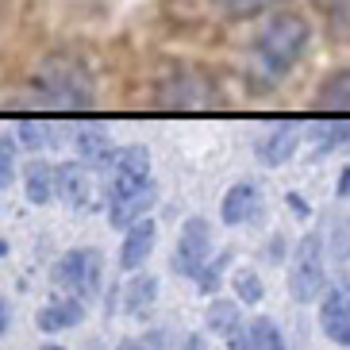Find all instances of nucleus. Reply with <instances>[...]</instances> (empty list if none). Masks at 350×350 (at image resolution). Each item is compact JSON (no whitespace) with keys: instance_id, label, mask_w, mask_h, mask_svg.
Returning <instances> with one entry per match:
<instances>
[{"instance_id":"25","label":"nucleus","mask_w":350,"mask_h":350,"mask_svg":"<svg viewBox=\"0 0 350 350\" xmlns=\"http://www.w3.org/2000/svg\"><path fill=\"white\" fill-rule=\"evenodd\" d=\"M216 4L224 8V16H231V20H250V16L269 12L278 0H216Z\"/></svg>"},{"instance_id":"31","label":"nucleus","mask_w":350,"mask_h":350,"mask_svg":"<svg viewBox=\"0 0 350 350\" xmlns=\"http://www.w3.org/2000/svg\"><path fill=\"white\" fill-rule=\"evenodd\" d=\"M116 350H150V347H146V342H139V339H124Z\"/></svg>"},{"instance_id":"32","label":"nucleus","mask_w":350,"mask_h":350,"mask_svg":"<svg viewBox=\"0 0 350 350\" xmlns=\"http://www.w3.org/2000/svg\"><path fill=\"white\" fill-rule=\"evenodd\" d=\"M42 350H66V347H58V342H46V347H42Z\"/></svg>"},{"instance_id":"28","label":"nucleus","mask_w":350,"mask_h":350,"mask_svg":"<svg viewBox=\"0 0 350 350\" xmlns=\"http://www.w3.org/2000/svg\"><path fill=\"white\" fill-rule=\"evenodd\" d=\"M177 350H208V342H204V335H196V331H189L185 339L177 342Z\"/></svg>"},{"instance_id":"5","label":"nucleus","mask_w":350,"mask_h":350,"mask_svg":"<svg viewBox=\"0 0 350 350\" xmlns=\"http://www.w3.org/2000/svg\"><path fill=\"white\" fill-rule=\"evenodd\" d=\"M216 250V235H212V224L204 216H189L177 231V247H174V258H170V266H174L177 278H189L196 281V273L208 266V258Z\"/></svg>"},{"instance_id":"14","label":"nucleus","mask_w":350,"mask_h":350,"mask_svg":"<svg viewBox=\"0 0 350 350\" xmlns=\"http://www.w3.org/2000/svg\"><path fill=\"white\" fill-rule=\"evenodd\" d=\"M77 158H81L89 170H104V165L116 158V146L112 139H108V131L96 124H85L81 131H77Z\"/></svg>"},{"instance_id":"16","label":"nucleus","mask_w":350,"mask_h":350,"mask_svg":"<svg viewBox=\"0 0 350 350\" xmlns=\"http://www.w3.org/2000/svg\"><path fill=\"white\" fill-rule=\"evenodd\" d=\"M23 193L31 204H51L54 200V165L46 158H31L23 165Z\"/></svg>"},{"instance_id":"11","label":"nucleus","mask_w":350,"mask_h":350,"mask_svg":"<svg viewBox=\"0 0 350 350\" xmlns=\"http://www.w3.org/2000/svg\"><path fill=\"white\" fill-rule=\"evenodd\" d=\"M154 243H158V227H154L150 216L139 219V224H131L124 231V243H120V269L146 266V258L154 254Z\"/></svg>"},{"instance_id":"24","label":"nucleus","mask_w":350,"mask_h":350,"mask_svg":"<svg viewBox=\"0 0 350 350\" xmlns=\"http://www.w3.org/2000/svg\"><path fill=\"white\" fill-rule=\"evenodd\" d=\"M227 262H231V250H219V254L212 258V262H208L200 273H196V288H200V293H208V297H216V293H219V281H224Z\"/></svg>"},{"instance_id":"10","label":"nucleus","mask_w":350,"mask_h":350,"mask_svg":"<svg viewBox=\"0 0 350 350\" xmlns=\"http://www.w3.org/2000/svg\"><path fill=\"white\" fill-rule=\"evenodd\" d=\"M297 146H300V131L293 124H269L254 139V158L262 165H269V170H278V165H285L297 154Z\"/></svg>"},{"instance_id":"13","label":"nucleus","mask_w":350,"mask_h":350,"mask_svg":"<svg viewBox=\"0 0 350 350\" xmlns=\"http://www.w3.org/2000/svg\"><path fill=\"white\" fill-rule=\"evenodd\" d=\"M35 323H39V331H46V335L77 327V323H85V300H77V297H58V300H51L46 308H39Z\"/></svg>"},{"instance_id":"22","label":"nucleus","mask_w":350,"mask_h":350,"mask_svg":"<svg viewBox=\"0 0 350 350\" xmlns=\"http://www.w3.org/2000/svg\"><path fill=\"white\" fill-rule=\"evenodd\" d=\"M20 143L27 146V150H42V146H51L54 139H58V124H46V120H23L20 124Z\"/></svg>"},{"instance_id":"6","label":"nucleus","mask_w":350,"mask_h":350,"mask_svg":"<svg viewBox=\"0 0 350 350\" xmlns=\"http://www.w3.org/2000/svg\"><path fill=\"white\" fill-rule=\"evenodd\" d=\"M104 196L108 200H120V196H131L139 189H146L154 177H150V150L146 146H120L116 158L104 165Z\"/></svg>"},{"instance_id":"19","label":"nucleus","mask_w":350,"mask_h":350,"mask_svg":"<svg viewBox=\"0 0 350 350\" xmlns=\"http://www.w3.org/2000/svg\"><path fill=\"white\" fill-rule=\"evenodd\" d=\"M204 319H208V331H212V335L227 339V335H235V331L243 327V304H239V300H212Z\"/></svg>"},{"instance_id":"23","label":"nucleus","mask_w":350,"mask_h":350,"mask_svg":"<svg viewBox=\"0 0 350 350\" xmlns=\"http://www.w3.org/2000/svg\"><path fill=\"white\" fill-rule=\"evenodd\" d=\"M231 285H235L239 304H262V297H266V285H262V278H258V269H250V266L235 269Z\"/></svg>"},{"instance_id":"3","label":"nucleus","mask_w":350,"mask_h":350,"mask_svg":"<svg viewBox=\"0 0 350 350\" xmlns=\"http://www.w3.org/2000/svg\"><path fill=\"white\" fill-rule=\"evenodd\" d=\"M35 93L46 108H89L93 104V89H89V73L77 62H46L42 73L35 77Z\"/></svg>"},{"instance_id":"9","label":"nucleus","mask_w":350,"mask_h":350,"mask_svg":"<svg viewBox=\"0 0 350 350\" xmlns=\"http://www.w3.org/2000/svg\"><path fill=\"white\" fill-rule=\"evenodd\" d=\"M262 208H266L262 189H258L254 181H235V185L224 193L219 219H224L227 227H247V224H254V219H262Z\"/></svg>"},{"instance_id":"26","label":"nucleus","mask_w":350,"mask_h":350,"mask_svg":"<svg viewBox=\"0 0 350 350\" xmlns=\"http://www.w3.org/2000/svg\"><path fill=\"white\" fill-rule=\"evenodd\" d=\"M16 181V139L0 135V189H8Z\"/></svg>"},{"instance_id":"20","label":"nucleus","mask_w":350,"mask_h":350,"mask_svg":"<svg viewBox=\"0 0 350 350\" xmlns=\"http://www.w3.org/2000/svg\"><path fill=\"white\" fill-rule=\"evenodd\" d=\"M247 335H250V347L254 350H288L285 335H281V327H278V319H269V316L250 319Z\"/></svg>"},{"instance_id":"17","label":"nucleus","mask_w":350,"mask_h":350,"mask_svg":"<svg viewBox=\"0 0 350 350\" xmlns=\"http://www.w3.org/2000/svg\"><path fill=\"white\" fill-rule=\"evenodd\" d=\"M120 297H124L127 316H146L158 300V278L154 273H135V278L127 281V288H120Z\"/></svg>"},{"instance_id":"30","label":"nucleus","mask_w":350,"mask_h":350,"mask_svg":"<svg viewBox=\"0 0 350 350\" xmlns=\"http://www.w3.org/2000/svg\"><path fill=\"white\" fill-rule=\"evenodd\" d=\"M8 323H12V308H8V300L0 297V339H4V331H8Z\"/></svg>"},{"instance_id":"7","label":"nucleus","mask_w":350,"mask_h":350,"mask_svg":"<svg viewBox=\"0 0 350 350\" xmlns=\"http://www.w3.org/2000/svg\"><path fill=\"white\" fill-rule=\"evenodd\" d=\"M319 331L335 347H350V285H331L319 297Z\"/></svg>"},{"instance_id":"27","label":"nucleus","mask_w":350,"mask_h":350,"mask_svg":"<svg viewBox=\"0 0 350 350\" xmlns=\"http://www.w3.org/2000/svg\"><path fill=\"white\" fill-rule=\"evenodd\" d=\"M285 200H288V208H293V216H297V219H308V216H312V204H308L300 193H288Z\"/></svg>"},{"instance_id":"4","label":"nucleus","mask_w":350,"mask_h":350,"mask_svg":"<svg viewBox=\"0 0 350 350\" xmlns=\"http://www.w3.org/2000/svg\"><path fill=\"white\" fill-rule=\"evenodd\" d=\"M51 278L77 300H93L104 285V258L96 247H73L54 262Z\"/></svg>"},{"instance_id":"1","label":"nucleus","mask_w":350,"mask_h":350,"mask_svg":"<svg viewBox=\"0 0 350 350\" xmlns=\"http://www.w3.org/2000/svg\"><path fill=\"white\" fill-rule=\"evenodd\" d=\"M312 42V23L300 12H278L258 27L250 42V70L262 85H273L300 66Z\"/></svg>"},{"instance_id":"33","label":"nucleus","mask_w":350,"mask_h":350,"mask_svg":"<svg viewBox=\"0 0 350 350\" xmlns=\"http://www.w3.org/2000/svg\"><path fill=\"white\" fill-rule=\"evenodd\" d=\"M342 4H347V0H342Z\"/></svg>"},{"instance_id":"15","label":"nucleus","mask_w":350,"mask_h":350,"mask_svg":"<svg viewBox=\"0 0 350 350\" xmlns=\"http://www.w3.org/2000/svg\"><path fill=\"white\" fill-rule=\"evenodd\" d=\"M319 112H350V66L327 73L316 89V100H312Z\"/></svg>"},{"instance_id":"12","label":"nucleus","mask_w":350,"mask_h":350,"mask_svg":"<svg viewBox=\"0 0 350 350\" xmlns=\"http://www.w3.org/2000/svg\"><path fill=\"white\" fill-rule=\"evenodd\" d=\"M158 204V185L150 181L146 189H139V193L131 196H120V200H108V224L120 227V231H127L131 224H139V219H146V212Z\"/></svg>"},{"instance_id":"18","label":"nucleus","mask_w":350,"mask_h":350,"mask_svg":"<svg viewBox=\"0 0 350 350\" xmlns=\"http://www.w3.org/2000/svg\"><path fill=\"white\" fill-rule=\"evenodd\" d=\"M312 135V146H316V154H331V150H342L350 143V120L342 116H331V120H316L308 127Z\"/></svg>"},{"instance_id":"2","label":"nucleus","mask_w":350,"mask_h":350,"mask_svg":"<svg viewBox=\"0 0 350 350\" xmlns=\"http://www.w3.org/2000/svg\"><path fill=\"white\" fill-rule=\"evenodd\" d=\"M285 281H288V297L297 300L300 308L304 304H319V297L327 293V247H323L319 231H308V235L297 239Z\"/></svg>"},{"instance_id":"8","label":"nucleus","mask_w":350,"mask_h":350,"mask_svg":"<svg viewBox=\"0 0 350 350\" xmlns=\"http://www.w3.org/2000/svg\"><path fill=\"white\" fill-rule=\"evenodd\" d=\"M54 196L70 208H89V200H93V170L81 158L58 162L54 165Z\"/></svg>"},{"instance_id":"29","label":"nucleus","mask_w":350,"mask_h":350,"mask_svg":"<svg viewBox=\"0 0 350 350\" xmlns=\"http://www.w3.org/2000/svg\"><path fill=\"white\" fill-rule=\"evenodd\" d=\"M335 196H339V200H350V165H342L339 185H335Z\"/></svg>"},{"instance_id":"21","label":"nucleus","mask_w":350,"mask_h":350,"mask_svg":"<svg viewBox=\"0 0 350 350\" xmlns=\"http://www.w3.org/2000/svg\"><path fill=\"white\" fill-rule=\"evenodd\" d=\"M323 247L331 250V258H335V262H350V216H331L327 219Z\"/></svg>"}]
</instances>
